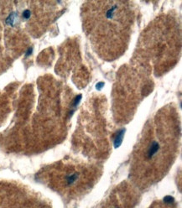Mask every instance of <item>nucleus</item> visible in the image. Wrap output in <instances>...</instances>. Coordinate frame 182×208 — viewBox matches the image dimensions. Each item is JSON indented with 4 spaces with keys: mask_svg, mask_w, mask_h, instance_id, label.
<instances>
[{
    "mask_svg": "<svg viewBox=\"0 0 182 208\" xmlns=\"http://www.w3.org/2000/svg\"><path fill=\"white\" fill-rule=\"evenodd\" d=\"M161 143L157 140H152L150 141L146 148V152H145V158L147 160H150L153 159L157 153L160 151Z\"/></svg>",
    "mask_w": 182,
    "mask_h": 208,
    "instance_id": "f257e3e1",
    "label": "nucleus"
},
{
    "mask_svg": "<svg viewBox=\"0 0 182 208\" xmlns=\"http://www.w3.org/2000/svg\"><path fill=\"white\" fill-rule=\"evenodd\" d=\"M23 17H24L25 20H28V19L30 17V11L28 10V9H26L25 11H24V13H23Z\"/></svg>",
    "mask_w": 182,
    "mask_h": 208,
    "instance_id": "39448f33",
    "label": "nucleus"
},
{
    "mask_svg": "<svg viewBox=\"0 0 182 208\" xmlns=\"http://www.w3.org/2000/svg\"><path fill=\"white\" fill-rule=\"evenodd\" d=\"M174 201H175V199L172 197H171V196H167V197H165L164 198V203H167V204H171L172 202H174Z\"/></svg>",
    "mask_w": 182,
    "mask_h": 208,
    "instance_id": "20e7f679",
    "label": "nucleus"
},
{
    "mask_svg": "<svg viewBox=\"0 0 182 208\" xmlns=\"http://www.w3.org/2000/svg\"><path fill=\"white\" fill-rule=\"evenodd\" d=\"M80 175L78 172H71V174L65 175V182L68 186H71L73 184H75V181H77V180L79 179Z\"/></svg>",
    "mask_w": 182,
    "mask_h": 208,
    "instance_id": "f03ea898",
    "label": "nucleus"
},
{
    "mask_svg": "<svg viewBox=\"0 0 182 208\" xmlns=\"http://www.w3.org/2000/svg\"><path fill=\"white\" fill-rule=\"evenodd\" d=\"M124 133H125V129H121L120 131H118L117 133V135H116V138L114 139V147L115 148H118L123 142V136H124Z\"/></svg>",
    "mask_w": 182,
    "mask_h": 208,
    "instance_id": "7ed1b4c3",
    "label": "nucleus"
}]
</instances>
